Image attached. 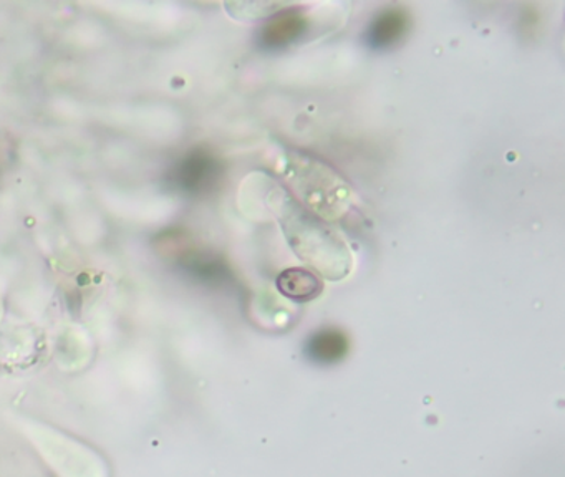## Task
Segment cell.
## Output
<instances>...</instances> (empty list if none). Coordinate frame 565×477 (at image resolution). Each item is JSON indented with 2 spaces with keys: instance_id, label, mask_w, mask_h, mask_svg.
Here are the masks:
<instances>
[{
  "instance_id": "7a4b0ae2",
  "label": "cell",
  "mask_w": 565,
  "mask_h": 477,
  "mask_svg": "<svg viewBox=\"0 0 565 477\" xmlns=\"http://www.w3.org/2000/svg\"><path fill=\"white\" fill-rule=\"evenodd\" d=\"M299 165L306 172L296 171L294 174L297 176V188L303 201L327 218L342 214L340 211H343L347 201V188L342 179L316 159H302Z\"/></svg>"
},
{
  "instance_id": "6da1fadb",
  "label": "cell",
  "mask_w": 565,
  "mask_h": 477,
  "mask_svg": "<svg viewBox=\"0 0 565 477\" xmlns=\"http://www.w3.org/2000/svg\"><path fill=\"white\" fill-rule=\"evenodd\" d=\"M284 212V231L303 262L322 272L330 280H339L349 274L352 265L349 248L332 229L294 202H289Z\"/></svg>"
},
{
  "instance_id": "277c9868",
  "label": "cell",
  "mask_w": 565,
  "mask_h": 477,
  "mask_svg": "<svg viewBox=\"0 0 565 477\" xmlns=\"http://www.w3.org/2000/svg\"><path fill=\"white\" fill-rule=\"evenodd\" d=\"M309 29V19L297 7H284L260 30V45L266 50H280L297 42Z\"/></svg>"
},
{
  "instance_id": "3957f363",
  "label": "cell",
  "mask_w": 565,
  "mask_h": 477,
  "mask_svg": "<svg viewBox=\"0 0 565 477\" xmlns=\"http://www.w3.org/2000/svg\"><path fill=\"white\" fill-rule=\"evenodd\" d=\"M223 165L214 152L196 148L188 152L171 171V184L184 194L200 195L220 182Z\"/></svg>"
},
{
  "instance_id": "5b68a950",
  "label": "cell",
  "mask_w": 565,
  "mask_h": 477,
  "mask_svg": "<svg viewBox=\"0 0 565 477\" xmlns=\"http://www.w3.org/2000/svg\"><path fill=\"white\" fill-rule=\"evenodd\" d=\"M409 29V13L403 7H386L370 23L366 40L376 50L396 45Z\"/></svg>"
},
{
  "instance_id": "8992f818",
  "label": "cell",
  "mask_w": 565,
  "mask_h": 477,
  "mask_svg": "<svg viewBox=\"0 0 565 477\" xmlns=\"http://www.w3.org/2000/svg\"><path fill=\"white\" fill-rule=\"evenodd\" d=\"M276 285L284 297L297 304L312 301L323 290V282L320 280L319 275L303 267L287 268L277 277Z\"/></svg>"
},
{
  "instance_id": "52a82bcc",
  "label": "cell",
  "mask_w": 565,
  "mask_h": 477,
  "mask_svg": "<svg viewBox=\"0 0 565 477\" xmlns=\"http://www.w3.org/2000/svg\"><path fill=\"white\" fill-rule=\"evenodd\" d=\"M349 337L339 328H323L307 341V354L320 364H333L342 361L349 353Z\"/></svg>"
}]
</instances>
